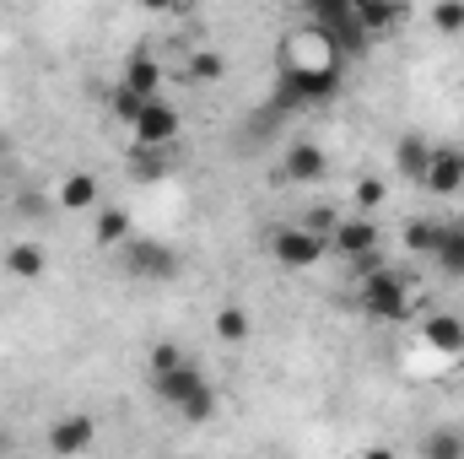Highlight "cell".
Segmentation results:
<instances>
[{
	"label": "cell",
	"instance_id": "6da1fadb",
	"mask_svg": "<svg viewBox=\"0 0 464 459\" xmlns=\"http://www.w3.org/2000/svg\"><path fill=\"white\" fill-rule=\"evenodd\" d=\"M341 93V60L330 65H308V60H281L276 71V93L270 109L276 114H297V109H324Z\"/></svg>",
	"mask_w": 464,
	"mask_h": 459
},
{
	"label": "cell",
	"instance_id": "7a4b0ae2",
	"mask_svg": "<svg viewBox=\"0 0 464 459\" xmlns=\"http://www.w3.org/2000/svg\"><path fill=\"white\" fill-rule=\"evenodd\" d=\"M151 389H157V400L173 405L184 422H211V416H217V389H211V378L200 373L195 356H184V362L168 367V373H151Z\"/></svg>",
	"mask_w": 464,
	"mask_h": 459
},
{
	"label": "cell",
	"instance_id": "3957f363",
	"mask_svg": "<svg viewBox=\"0 0 464 459\" xmlns=\"http://www.w3.org/2000/svg\"><path fill=\"white\" fill-rule=\"evenodd\" d=\"M356 303H362V314L378 319V325H405V319H411V287H405V276L389 270V265H378V270H367V276L356 281Z\"/></svg>",
	"mask_w": 464,
	"mask_h": 459
},
{
	"label": "cell",
	"instance_id": "277c9868",
	"mask_svg": "<svg viewBox=\"0 0 464 459\" xmlns=\"http://www.w3.org/2000/svg\"><path fill=\"white\" fill-rule=\"evenodd\" d=\"M324 254H330V238L308 232L303 222H292V228H276V232H270V259H276L281 270H314Z\"/></svg>",
	"mask_w": 464,
	"mask_h": 459
},
{
	"label": "cell",
	"instance_id": "5b68a950",
	"mask_svg": "<svg viewBox=\"0 0 464 459\" xmlns=\"http://www.w3.org/2000/svg\"><path fill=\"white\" fill-rule=\"evenodd\" d=\"M124 270L140 276V281H173L179 276V254L173 243H157V238H124Z\"/></svg>",
	"mask_w": 464,
	"mask_h": 459
},
{
	"label": "cell",
	"instance_id": "8992f818",
	"mask_svg": "<svg viewBox=\"0 0 464 459\" xmlns=\"http://www.w3.org/2000/svg\"><path fill=\"white\" fill-rule=\"evenodd\" d=\"M130 130H135V141H140V146H173V141H179V130H184V119H179V109L157 93V98H146V103H140V114H135Z\"/></svg>",
	"mask_w": 464,
	"mask_h": 459
},
{
	"label": "cell",
	"instance_id": "52a82bcc",
	"mask_svg": "<svg viewBox=\"0 0 464 459\" xmlns=\"http://www.w3.org/2000/svg\"><path fill=\"white\" fill-rule=\"evenodd\" d=\"M421 190H432V195H459L464 190V146H432V162H427Z\"/></svg>",
	"mask_w": 464,
	"mask_h": 459
},
{
	"label": "cell",
	"instance_id": "ba28073f",
	"mask_svg": "<svg viewBox=\"0 0 464 459\" xmlns=\"http://www.w3.org/2000/svg\"><path fill=\"white\" fill-rule=\"evenodd\" d=\"M324 173H330V157H324L314 141L286 146V157H281V179H286V184H324Z\"/></svg>",
	"mask_w": 464,
	"mask_h": 459
},
{
	"label": "cell",
	"instance_id": "9c48e42d",
	"mask_svg": "<svg viewBox=\"0 0 464 459\" xmlns=\"http://www.w3.org/2000/svg\"><path fill=\"white\" fill-rule=\"evenodd\" d=\"M330 249H335L341 259H356V254L378 249V222H372L367 211H356V217H341V222H335V232H330Z\"/></svg>",
	"mask_w": 464,
	"mask_h": 459
},
{
	"label": "cell",
	"instance_id": "30bf717a",
	"mask_svg": "<svg viewBox=\"0 0 464 459\" xmlns=\"http://www.w3.org/2000/svg\"><path fill=\"white\" fill-rule=\"evenodd\" d=\"M351 16L372 33V38H383V33H394V27H405V16H411V0H351Z\"/></svg>",
	"mask_w": 464,
	"mask_h": 459
},
{
	"label": "cell",
	"instance_id": "8fae6325",
	"mask_svg": "<svg viewBox=\"0 0 464 459\" xmlns=\"http://www.w3.org/2000/svg\"><path fill=\"white\" fill-rule=\"evenodd\" d=\"M432 265H438L449 281H464V222H438V238H432Z\"/></svg>",
	"mask_w": 464,
	"mask_h": 459
},
{
	"label": "cell",
	"instance_id": "7c38bea8",
	"mask_svg": "<svg viewBox=\"0 0 464 459\" xmlns=\"http://www.w3.org/2000/svg\"><path fill=\"white\" fill-rule=\"evenodd\" d=\"M92 444H98L92 416H60V422L49 427V449H54V454H82V449H92Z\"/></svg>",
	"mask_w": 464,
	"mask_h": 459
},
{
	"label": "cell",
	"instance_id": "4fadbf2b",
	"mask_svg": "<svg viewBox=\"0 0 464 459\" xmlns=\"http://www.w3.org/2000/svg\"><path fill=\"white\" fill-rule=\"evenodd\" d=\"M421 341L432 351H443V356H464V319L459 314H432L421 325Z\"/></svg>",
	"mask_w": 464,
	"mask_h": 459
},
{
	"label": "cell",
	"instance_id": "5bb4252c",
	"mask_svg": "<svg viewBox=\"0 0 464 459\" xmlns=\"http://www.w3.org/2000/svg\"><path fill=\"white\" fill-rule=\"evenodd\" d=\"M427 162H432V141H427V135H400V141H394V168H400L411 184L427 179Z\"/></svg>",
	"mask_w": 464,
	"mask_h": 459
},
{
	"label": "cell",
	"instance_id": "9a60e30c",
	"mask_svg": "<svg viewBox=\"0 0 464 459\" xmlns=\"http://www.w3.org/2000/svg\"><path fill=\"white\" fill-rule=\"evenodd\" d=\"M119 82H124V87H135L140 98H157V93H162V65H157L151 54H130Z\"/></svg>",
	"mask_w": 464,
	"mask_h": 459
},
{
	"label": "cell",
	"instance_id": "2e32d148",
	"mask_svg": "<svg viewBox=\"0 0 464 459\" xmlns=\"http://www.w3.org/2000/svg\"><path fill=\"white\" fill-rule=\"evenodd\" d=\"M98 200H103V184H98L92 173H71V179L60 184V206H65V211H98Z\"/></svg>",
	"mask_w": 464,
	"mask_h": 459
},
{
	"label": "cell",
	"instance_id": "e0dca14e",
	"mask_svg": "<svg viewBox=\"0 0 464 459\" xmlns=\"http://www.w3.org/2000/svg\"><path fill=\"white\" fill-rule=\"evenodd\" d=\"M184 76H189L195 87H217V82L227 76V60H222L217 49H189V60H184Z\"/></svg>",
	"mask_w": 464,
	"mask_h": 459
},
{
	"label": "cell",
	"instance_id": "ac0fdd59",
	"mask_svg": "<svg viewBox=\"0 0 464 459\" xmlns=\"http://www.w3.org/2000/svg\"><path fill=\"white\" fill-rule=\"evenodd\" d=\"M168 146H140L135 141V151H130V179L135 184H157L162 173H168V157H162Z\"/></svg>",
	"mask_w": 464,
	"mask_h": 459
},
{
	"label": "cell",
	"instance_id": "d6986e66",
	"mask_svg": "<svg viewBox=\"0 0 464 459\" xmlns=\"http://www.w3.org/2000/svg\"><path fill=\"white\" fill-rule=\"evenodd\" d=\"M5 270H11L16 281H38V276H44V249H38V243H11V249H5Z\"/></svg>",
	"mask_w": 464,
	"mask_h": 459
},
{
	"label": "cell",
	"instance_id": "ffe728a7",
	"mask_svg": "<svg viewBox=\"0 0 464 459\" xmlns=\"http://www.w3.org/2000/svg\"><path fill=\"white\" fill-rule=\"evenodd\" d=\"M92 238H98L103 249H124V238H130V217L114 211V206H103V211H98V222H92Z\"/></svg>",
	"mask_w": 464,
	"mask_h": 459
},
{
	"label": "cell",
	"instance_id": "44dd1931",
	"mask_svg": "<svg viewBox=\"0 0 464 459\" xmlns=\"http://www.w3.org/2000/svg\"><path fill=\"white\" fill-rule=\"evenodd\" d=\"M211 330H217V341H227V346H243L248 341V314L243 308H217V319H211Z\"/></svg>",
	"mask_w": 464,
	"mask_h": 459
},
{
	"label": "cell",
	"instance_id": "7402d4cb",
	"mask_svg": "<svg viewBox=\"0 0 464 459\" xmlns=\"http://www.w3.org/2000/svg\"><path fill=\"white\" fill-rule=\"evenodd\" d=\"M459 454H464V433H454V427H438V433L421 438V459H459Z\"/></svg>",
	"mask_w": 464,
	"mask_h": 459
},
{
	"label": "cell",
	"instance_id": "603a6c76",
	"mask_svg": "<svg viewBox=\"0 0 464 459\" xmlns=\"http://www.w3.org/2000/svg\"><path fill=\"white\" fill-rule=\"evenodd\" d=\"M432 27H438L443 38H459L464 33V0H438V5H432Z\"/></svg>",
	"mask_w": 464,
	"mask_h": 459
},
{
	"label": "cell",
	"instance_id": "cb8c5ba5",
	"mask_svg": "<svg viewBox=\"0 0 464 459\" xmlns=\"http://www.w3.org/2000/svg\"><path fill=\"white\" fill-rule=\"evenodd\" d=\"M140 103H146V98H140L135 87H124V82H119L114 93H109V114H114L119 124H135V114H140Z\"/></svg>",
	"mask_w": 464,
	"mask_h": 459
},
{
	"label": "cell",
	"instance_id": "d4e9b609",
	"mask_svg": "<svg viewBox=\"0 0 464 459\" xmlns=\"http://www.w3.org/2000/svg\"><path fill=\"white\" fill-rule=\"evenodd\" d=\"M351 200H356V211H378V206L389 200V184L367 173V179H356V190H351Z\"/></svg>",
	"mask_w": 464,
	"mask_h": 459
},
{
	"label": "cell",
	"instance_id": "484cf974",
	"mask_svg": "<svg viewBox=\"0 0 464 459\" xmlns=\"http://www.w3.org/2000/svg\"><path fill=\"white\" fill-rule=\"evenodd\" d=\"M432 238H438V222H427V217L405 222V249L411 254H432Z\"/></svg>",
	"mask_w": 464,
	"mask_h": 459
},
{
	"label": "cell",
	"instance_id": "4316f807",
	"mask_svg": "<svg viewBox=\"0 0 464 459\" xmlns=\"http://www.w3.org/2000/svg\"><path fill=\"white\" fill-rule=\"evenodd\" d=\"M189 351L184 346H173V341H162V346H151V356H146V373H168V367H179Z\"/></svg>",
	"mask_w": 464,
	"mask_h": 459
},
{
	"label": "cell",
	"instance_id": "83f0119b",
	"mask_svg": "<svg viewBox=\"0 0 464 459\" xmlns=\"http://www.w3.org/2000/svg\"><path fill=\"white\" fill-rule=\"evenodd\" d=\"M335 222H341V217H335L330 206H308V211H303V228L319 232V238H330V232H335Z\"/></svg>",
	"mask_w": 464,
	"mask_h": 459
},
{
	"label": "cell",
	"instance_id": "f1b7e54d",
	"mask_svg": "<svg viewBox=\"0 0 464 459\" xmlns=\"http://www.w3.org/2000/svg\"><path fill=\"white\" fill-rule=\"evenodd\" d=\"M140 11H157V16H173V11H189L195 0H135Z\"/></svg>",
	"mask_w": 464,
	"mask_h": 459
},
{
	"label": "cell",
	"instance_id": "f546056e",
	"mask_svg": "<svg viewBox=\"0 0 464 459\" xmlns=\"http://www.w3.org/2000/svg\"><path fill=\"white\" fill-rule=\"evenodd\" d=\"M5 449H11V438H5V433H0V454H5Z\"/></svg>",
	"mask_w": 464,
	"mask_h": 459
}]
</instances>
